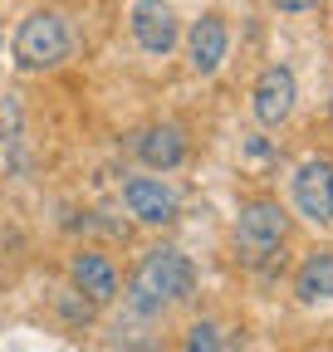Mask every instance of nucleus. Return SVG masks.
Here are the masks:
<instances>
[{"mask_svg":"<svg viewBox=\"0 0 333 352\" xmlns=\"http://www.w3.org/2000/svg\"><path fill=\"white\" fill-rule=\"evenodd\" d=\"M196 294V270L191 259L172 245H157V250H142L138 270L128 279V303L138 308L142 318H157L166 314L172 303H186Z\"/></svg>","mask_w":333,"mask_h":352,"instance_id":"obj_1","label":"nucleus"},{"mask_svg":"<svg viewBox=\"0 0 333 352\" xmlns=\"http://www.w3.org/2000/svg\"><path fill=\"white\" fill-rule=\"evenodd\" d=\"M122 206L142 226H172L182 215V191L162 176H133V182H122Z\"/></svg>","mask_w":333,"mask_h":352,"instance_id":"obj_4","label":"nucleus"},{"mask_svg":"<svg viewBox=\"0 0 333 352\" xmlns=\"http://www.w3.org/2000/svg\"><path fill=\"white\" fill-rule=\"evenodd\" d=\"M275 6H279V10H289V15H304V10H314V6H319V0H275Z\"/></svg>","mask_w":333,"mask_h":352,"instance_id":"obj_13","label":"nucleus"},{"mask_svg":"<svg viewBox=\"0 0 333 352\" xmlns=\"http://www.w3.org/2000/svg\"><path fill=\"white\" fill-rule=\"evenodd\" d=\"M182 352H226V342H221V328H216L211 318L191 323V328H186V342H182Z\"/></svg>","mask_w":333,"mask_h":352,"instance_id":"obj_12","label":"nucleus"},{"mask_svg":"<svg viewBox=\"0 0 333 352\" xmlns=\"http://www.w3.org/2000/svg\"><path fill=\"white\" fill-rule=\"evenodd\" d=\"M69 279H74V289L89 298V303L118 298V270H113V259L98 254V250H74V259H69Z\"/></svg>","mask_w":333,"mask_h":352,"instance_id":"obj_10","label":"nucleus"},{"mask_svg":"<svg viewBox=\"0 0 333 352\" xmlns=\"http://www.w3.org/2000/svg\"><path fill=\"white\" fill-rule=\"evenodd\" d=\"M294 206L314 226H333V162L328 157H304L294 166Z\"/></svg>","mask_w":333,"mask_h":352,"instance_id":"obj_5","label":"nucleus"},{"mask_svg":"<svg viewBox=\"0 0 333 352\" xmlns=\"http://www.w3.org/2000/svg\"><path fill=\"white\" fill-rule=\"evenodd\" d=\"M284 235H289V210L279 201L260 196V201L240 206V215H235V254L245 264H265L284 245Z\"/></svg>","mask_w":333,"mask_h":352,"instance_id":"obj_2","label":"nucleus"},{"mask_svg":"<svg viewBox=\"0 0 333 352\" xmlns=\"http://www.w3.org/2000/svg\"><path fill=\"white\" fill-rule=\"evenodd\" d=\"M128 30H133L142 54H172L177 50V15L166 0H133Z\"/></svg>","mask_w":333,"mask_h":352,"instance_id":"obj_7","label":"nucleus"},{"mask_svg":"<svg viewBox=\"0 0 333 352\" xmlns=\"http://www.w3.org/2000/svg\"><path fill=\"white\" fill-rule=\"evenodd\" d=\"M294 294H299L304 303H328V298H333V250L304 254L299 274H294Z\"/></svg>","mask_w":333,"mask_h":352,"instance_id":"obj_11","label":"nucleus"},{"mask_svg":"<svg viewBox=\"0 0 333 352\" xmlns=\"http://www.w3.org/2000/svg\"><path fill=\"white\" fill-rule=\"evenodd\" d=\"M142 352H162V347H142Z\"/></svg>","mask_w":333,"mask_h":352,"instance_id":"obj_14","label":"nucleus"},{"mask_svg":"<svg viewBox=\"0 0 333 352\" xmlns=\"http://www.w3.org/2000/svg\"><path fill=\"white\" fill-rule=\"evenodd\" d=\"M133 152L152 171H177L186 162V132L177 122H152V127H142L133 138Z\"/></svg>","mask_w":333,"mask_h":352,"instance_id":"obj_9","label":"nucleus"},{"mask_svg":"<svg viewBox=\"0 0 333 352\" xmlns=\"http://www.w3.org/2000/svg\"><path fill=\"white\" fill-rule=\"evenodd\" d=\"M69 25L59 10H34L15 30V64L20 69H59L69 59Z\"/></svg>","mask_w":333,"mask_h":352,"instance_id":"obj_3","label":"nucleus"},{"mask_svg":"<svg viewBox=\"0 0 333 352\" xmlns=\"http://www.w3.org/2000/svg\"><path fill=\"white\" fill-rule=\"evenodd\" d=\"M226 54H230V30H226V20L221 15H201L196 25H191V34H186V64H191V74H216L221 64H226Z\"/></svg>","mask_w":333,"mask_h":352,"instance_id":"obj_8","label":"nucleus"},{"mask_svg":"<svg viewBox=\"0 0 333 352\" xmlns=\"http://www.w3.org/2000/svg\"><path fill=\"white\" fill-rule=\"evenodd\" d=\"M294 98H299L294 69H289V64H265L260 78H255V94H250L255 118L265 127H279V122H289V113H294Z\"/></svg>","mask_w":333,"mask_h":352,"instance_id":"obj_6","label":"nucleus"}]
</instances>
